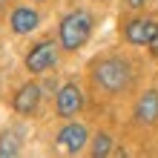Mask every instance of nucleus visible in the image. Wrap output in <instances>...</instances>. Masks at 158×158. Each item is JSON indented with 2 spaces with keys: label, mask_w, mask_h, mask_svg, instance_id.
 Masks as SVG:
<instances>
[{
  "label": "nucleus",
  "mask_w": 158,
  "mask_h": 158,
  "mask_svg": "<svg viewBox=\"0 0 158 158\" xmlns=\"http://www.w3.org/2000/svg\"><path fill=\"white\" fill-rule=\"evenodd\" d=\"M89 35H92V17L86 12H81V9H78V12H72V15H66L60 20L58 38H60V46L66 52L81 49V46L89 40Z\"/></svg>",
  "instance_id": "f257e3e1"
},
{
  "label": "nucleus",
  "mask_w": 158,
  "mask_h": 158,
  "mask_svg": "<svg viewBox=\"0 0 158 158\" xmlns=\"http://www.w3.org/2000/svg\"><path fill=\"white\" fill-rule=\"evenodd\" d=\"M92 78H95V83L101 89L106 92H121L129 86V78H132V69H129L127 60L121 58H106L101 60L95 69H92Z\"/></svg>",
  "instance_id": "f03ea898"
},
{
  "label": "nucleus",
  "mask_w": 158,
  "mask_h": 158,
  "mask_svg": "<svg viewBox=\"0 0 158 158\" xmlns=\"http://www.w3.org/2000/svg\"><path fill=\"white\" fill-rule=\"evenodd\" d=\"M55 60H58V43L43 40V43L29 49V55H26V69H29L32 75H40V72H46L49 66H55Z\"/></svg>",
  "instance_id": "7ed1b4c3"
},
{
  "label": "nucleus",
  "mask_w": 158,
  "mask_h": 158,
  "mask_svg": "<svg viewBox=\"0 0 158 158\" xmlns=\"http://www.w3.org/2000/svg\"><path fill=\"white\" fill-rule=\"evenodd\" d=\"M155 35H158V23L152 17H138V20L124 26V38L135 46H150Z\"/></svg>",
  "instance_id": "20e7f679"
},
{
  "label": "nucleus",
  "mask_w": 158,
  "mask_h": 158,
  "mask_svg": "<svg viewBox=\"0 0 158 158\" xmlns=\"http://www.w3.org/2000/svg\"><path fill=\"white\" fill-rule=\"evenodd\" d=\"M83 106V92L75 86V83H66V86H60L58 98H55V109H58L60 118H72L75 112H81Z\"/></svg>",
  "instance_id": "39448f33"
},
{
  "label": "nucleus",
  "mask_w": 158,
  "mask_h": 158,
  "mask_svg": "<svg viewBox=\"0 0 158 158\" xmlns=\"http://www.w3.org/2000/svg\"><path fill=\"white\" fill-rule=\"evenodd\" d=\"M86 138H89V132H86V127H83V124H66L58 132V144L66 152H81L83 144H86Z\"/></svg>",
  "instance_id": "423d86ee"
},
{
  "label": "nucleus",
  "mask_w": 158,
  "mask_h": 158,
  "mask_svg": "<svg viewBox=\"0 0 158 158\" xmlns=\"http://www.w3.org/2000/svg\"><path fill=\"white\" fill-rule=\"evenodd\" d=\"M15 112H20V115H32L35 109H38L40 104V86L38 83H23L20 89H17V95H15Z\"/></svg>",
  "instance_id": "0eeeda50"
},
{
  "label": "nucleus",
  "mask_w": 158,
  "mask_h": 158,
  "mask_svg": "<svg viewBox=\"0 0 158 158\" xmlns=\"http://www.w3.org/2000/svg\"><path fill=\"white\" fill-rule=\"evenodd\" d=\"M9 23H12V32H17V35H29V32L38 29L40 17H38V12H35L32 6H17L15 12H12V17H9Z\"/></svg>",
  "instance_id": "6e6552de"
},
{
  "label": "nucleus",
  "mask_w": 158,
  "mask_h": 158,
  "mask_svg": "<svg viewBox=\"0 0 158 158\" xmlns=\"http://www.w3.org/2000/svg\"><path fill=\"white\" fill-rule=\"evenodd\" d=\"M135 121L138 124H155L158 121V92L150 89V92H144L141 98H138V106H135Z\"/></svg>",
  "instance_id": "1a4fd4ad"
},
{
  "label": "nucleus",
  "mask_w": 158,
  "mask_h": 158,
  "mask_svg": "<svg viewBox=\"0 0 158 158\" xmlns=\"http://www.w3.org/2000/svg\"><path fill=\"white\" fill-rule=\"evenodd\" d=\"M17 152H20V135L3 132L0 135V155H17Z\"/></svg>",
  "instance_id": "9d476101"
},
{
  "label": "nucleus",
  "mask_w": 158,
  "mask_h": 158,
  "mask_svg": "<svg viewBox=\"0 0 158 158\" xmlns=\"http://www.w3.org/2000/svg\"><path fill=\"white\" fill-rule=\"evenodd\" d=\"M109 152H112V138H109L106 132H98L95 141H92V155H95V158H104Z\"/></svg>",
  "instance_id": "9b49d317"
},
{
  "label": "nucleus",
  "mask_w": 158,
  "mask_h": 158,
  "mask_svg": "<svg viewBox=\"0 0 158 158\" xmlns=\"http://www.w3.org/2000/svg\"><path fill=\"white\" fill-rule=\"evenodd\" d=\"M144 3H147V0H127V6H129V9H141Z\"/></svg>",
  "instance_id": "f8f14e48"
},
{
  "label": "nucleus",
  "mask_w": 158,
  "mask_h": 158,
  "mask_svg": "<svg viewBox=\"0 0 158 158\" xmlns=\"http://www.w3.org/2000/svg\"><path fill=\"white\" fill-rule=\"evenodd\" d=\"M150 52L158 58V35H155V38H152V43H150Z\"/></svg>",
  "instance_id": "ddd939ff"
},
{
  "label": "nucleus",
  "mask_w": 158,
  "mask_h": 158,
  "mask_svg": "<svg viewBox=\"0 0 158 158\" xmlns=\"http://www.w3.org/2000/svg\"><path fill=\"white\" fill-rule=\"evenodd\" d=\"M35 3H40V0H35Z\"/></svg>",
  "instance_id": "4468645a"
}]
</instances>
